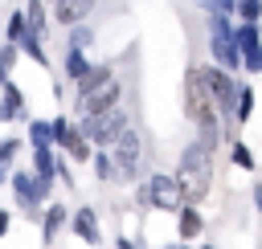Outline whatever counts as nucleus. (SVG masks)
Masks as SVG:
<instances>
[{
	"label": "nucleus",
	"instance_id": "f8f14e48",
	"mask_svg": "<svg viewBox=\"0 0 262 249\" xmlns=\"http://www.w3.org/2000/svg\"><path fill=\"white\" fill-rule=\"evenodd\" d=\"M111 82H115V65H111V61H94V65H90V73H86L74 90H78V98H90V94H98V90H102V86H111Z\"/></svg>",
	"mask_w": 262,
	"mask_h": 249
},
{
	"label": "nucleus",
	"instance_id": "5701e85b",
	"mask_svg": "<svg viewBox=\"0 0 262 249\" xmlns=\"http://www.w3.org/2000/svg\"><path fill=\"white\" fill-rule=\"evenodd\" d=\"M90 171H94V180H119V176H115V159H111L106 147H94V155H90Z\"/></svg>",
	"mask_w": 262,
	"mask_h": 249
},
{
	"label": "nucleus",
	"instance_id": "20e7f679",
	"mask_svg": "<svg viewBox=\"0 0 262 249\" xmlns=\"http://www.w3.org/2000/svg\"><path fill=\"white\" fill-rule=\"evenodd\" d=\"M8 188H12L16 204H20L29 216H37V212H41V204L49 200V192H53V184L37 180L33 171H12V176H8Z\"/></svg>",
	"mask_w": 262,
	"mask_h": 249
},
{
	"label": "nucleus",
	"instance_id": "1a4fd4ad",
	"mask_svg": "<svg viewBox=\"0 0 262 249\" xmlns=\"http://www.w3.org/2000/svg\"><path fill=\"white\" fill-rule=\"evenodd\" d=\"M115 106H123V86L119 82L102 86L90 98H78V118H90V114H102V110H115Z\"/></svg>",
	"mask_w": 262,
	"mask_h": 249
},
{
	"label": "nucleus",
	"instance_id": "4be33fe9",
	"mask_svg": "<svg viewBox=\"0 0 262 249\" xmlns=\"http://www.w3.org/2000/svg\"><path fill=\"white\" fill-rule=\"evenodd\" d=\"M229 163L237 167V171H254L258 167V159H254V151L242 143V139H229Z\"/></svg>",
	"mask_w": 262,
	"mask_h": 249
},
{
	"label": "nucleus",
	"instance_id": "4468645a",
	"mask_svg": "<svg viewBox=\"0 0 262 249\" xmlns=\"http://www.w3.org/2000/svg\"><path fill=\"white\" fill-rule=\"evenodd\" d=\"M201 229H205V216H201V208H196V204H180V208H176V233H180V241H192V237H201Z\"/></svg>",
	"mask_w": 262,
	"mask_h": 249
},
{
	"label": "nucleus",
	"instance_id": "393cba45",
	"mask_svg": "<svg viewBox=\"0 0 262 249\" xmlns=\"http://www.w3.org/2000/svg\"><path fill=\"white\" fill-rule=\"evenodd\" d=\"M29 33V20H25V8H16V12H8V20H4V41L8 45H16L20 37Z\"/></svg>",
	"mask_w": 262,
	"mask_h": 249
},
{
	"label": "nucleus",
	"instance_id": "0eeeda50",
	"mask_svg": "<svg viewBox=\"0 0 262 249\" xmlns=\"http://www.w3.org/2000/svg\"><path fill=\"white\" fill-rule=\"evenodd\" d=\"M147 200H151V208L176 212V208H180V188H176V176H168V171H151V176H147Z\"/></svg>",
	"mask_w": 262,
	"mask_h": 249
},
{
	"label": "nucleus",
	"instance_id": "9b49d317",
	"mask_svg": "<svg viewBox=\"0 0 262 249\" xmlns=\"http://www.w3.org/2000/svg\"><path fill=\"white\" fill-rule=\"evenodd\" d=\"M94 4H98V0H53V4H49V16H53L61 29H70V24H82V20L94 12Z\"/></svg>",
	"mask_w": 262,
	"mask_h": 249
},
{
	"label": "nucleus",
	"instance_id": "9d476101",
	"mask_svg": "<svg viewBox=\"0 0 262 249\" xmlns=\"http://www.w3.org/2000/svg\"><path fill=\"white\" fill-rule=\"evenodd\" d=\"M70 233L82 241V245H90V249H98L102 245V229H98V212L94 208H78L74 216H70Z\"/></svg>",
	"mask_w": 262,
	"mask_h": 249
},
{
	"label": "nucleus",
	"instance_id": "cd10ccee",
	"mask_svg": "<svg viewBox=\"0 0 262 249\" xmlns=\"http://www.w3.org/2000/svg\"><path fill=\"white\" fill-rule=\"evenodd\" d=\"M16 57H20V49H16V45H8V41H0V86L12 78V65H16Z\"/></svg>",
	"mask_w": 262,
	"mask_h": 249
},
{
	"label": "nucleus",
	"instance_id": "b1692460",
	"mask_svg": "<svg viewBox=\"0 0 262 249\" xmlns=\"http://www.w3.org/2000/svg\"><path fill=\"white\" fill-rule=\"evenodd\" d=\"M94 37H98V33H94V29L86 24V20H82V24H70V29H66V45H70V49H90V45H94Z\"/></svg>",
	"mask_w": 262,
	"mask_h": 249
},
{
	"label": "nucleus",
	"instance_id": "72a5a7b5",
	"mask_svg": "<svg viewBox=\"0 0 262 249\" xmlns=\"http://www.w3.org/2000/svg\"><path fill=\"white\" fill-rule=\"evenodd\" d=\"M8 229H12V212L0 208V237H8Z\"/></svg>",
	"mask_w": 262,
	"mask_h": 249
},
{
	"label": "nucleus",
	"instance_id": "f03ea898",
	"mask_svg": "<svg viewBox=\"0 0 262 249\" xmlns=\"http://www.w3.org/2000/svg\"><path fill=\"white\" fill-rule=\"evenodd\" d=\"M192 73H196L201 90L209 94V102L217 106L221 122H229L233 118V106H237V78L225 73V69H217V65H192Z\"/></svg>",
	"mask_w": 262,
	"mask_h": 249
},
{
	"label": "nucleus",
	"instance_id": "39448f33",
	"mask_svg": "<svg viewBox=\"0 0 262 249\" xmlns=\"http://www.w3.org/2000/svg\"><path fill=\"white\" fill-rule=\"evenodd\" d=\"M106 151H111V159H115V176H119V180H135V176H139L143 143H139V131H135V127H127V131L115 139V147H106Z\"/></svg>",
	"mask_w": 262,
	"mask_h": 249
},
{
	"label": "nucleus",
	"instance_id": "412c9836",
	"mask_svg": "<svg viewBox=\"0 0 262 249\" xmlns=\"http://www.w3.org/2000/svg\"><path fill=\"white\" fill-rule=\"evenodd\" d=\"M254 86H246V82H237V106H233V122H250V114H254Z\"/></svg>",
	"mask_w": 262,
	"mask_h": 249
},
{
	"label": "nucleus",
	"instance_id": "c9c22d12",
	"mask_svg": "<svg viewBox=\"0 0 262 249\" xmlns=\"http://www.w3.org/2000/svg\"><path fill=\"white\" fill-rule=\"evenodd\" d=\"M8 176H12V171H8V167H0V188L8 184Z\"/></svg>",
	"mask_w": 262,
	"mask_h": 249
},
{
	"label": "nucleus",
	"instance_id": "c756f323",
	"mask_svg": "<svg viewBox=\"0 0 262 249\" xmlns=\"http://www.w3.org/2000/svg\"><path fill=\"white\" fill-rule=\"evenodd\" d=\"M196 4L205 16H233V8H237V0H196Z\"/></svg>",
	"mask_w": 262,
	"mask_h": 249
},
{
	"label": "nucleus",
	"instance_id": "f3484780",
	"mask_svg": "<svg viewBox=\"0 0 262 249\" xmlns=\"http://www.w3.org/2000/svg\"><path fill=\"white\" fill-rule=\"evenodd\" d=\"M37 180H45V184H53L57 180V155H53V147H33V167H29Z\"/></svg>",
	"mask_w": 262,
	"mask_h": 249
},
{
	"label": "nucleus",
	"instance_id": "a878e982",
	"mask_svg": "<svg viewBox=\"0 0 262 249\" xmlns=\"http://www.w3.org/2000/svg\"><path fill=\"white\" fill-rule=\"evenodd\" d=\"M29 143H33V147H53V127H49V118H29Z\"/></svg>",
	"mask_w": 262,
	"mask_h": 249
},
{
	"label": "nucleus",
	"instance_id": "f257e3e1",
	"mask_svg": "<svg viewBox=\"0 0 262 249\" xmlns=\"http://www.w3.org/2000/svg\"><path fill=\"white\" fill-rule=\"evenodd\" d=\"M213 147L209 143H201V139H192V143H184V151H180V163H176V188H180V204H205V196L213 192Z\"/></svg>",
	"mask_w": 262,
	"mask_h": 249
},
{
	"label": "nucleus",
	"instance_id": "7c9ffc66",
	"mask_svg": "<svg viewBox=\"0 0 262 249\" xmlns=\"http://www.w3.org/2000/svg\"><path fill=\"white\" fill-rule=\"evenodd\" d=\"M49 127H53V147H61L78 122H74V118H66V114H57V118H49Z\"/></svg>",
	"mask_w": 262,
	"mask_h": 249
},
{
	"label": "nucleus",
	"instance_id": "aec40b11",
	"mask_svg": "<svg viewBox=\"0 0 262 249\" xmlns=\"http://www.w3.org/2000/svg\"><path fill=\"white\" fill-rule=\"evenodd\" d=\"M16 49H20L25 57H33L37 65H49V53H45V37H37V33H25V37L16 41Z\"/></svg>",
	"mask_w": 262,
	"mask_h": 249
},
{
	"label": "nucleus",
	"instance_id": "ddd939ff",
	"mask_svg": "<svg viewBox=\"0 0 262 249\" xmlns=\"http://www.w3.org/2000/svg\"><path fill=\"white\" fill-rule=\"evenodd\" d=\"M16 118H25V94H20V86L8 78V82L0 86V122H16Z\"/></svg>",
	"mask_w": 262,
	"mask_h": 249
},
{
	"label": "nucleus",
	"instance_id": "4c0bfd02",
	"mask_svg": "<svg viewBox=\"0 0 262 249\" xmlns=\"http://www.w3.org/2000/svg\"><path fill=\"white\" fill-rule=\"evenodd\" d=\"M201 249H217V245H201Z\"/></svg>",
	"mask_w": 262,
	"mask_h": 249
},
{
	"label": "nucleus",
	"instance_id": "6ab92c4d",
	"mask_svg": "<svg viewBox=\"0 0 262 249\" xmlns=\"http://www.w3.org/2000/svg\"><path fill=\"white\" fill-rule=\"evenodd\" d=\"M61 151H66V155H70V159H74V163H90V155H94V147H90V143H86V135H82V131H78V127H74V131H70V139H66V143H61Z\"/></svg>",
	"mask_w": 262,
	"mask_h": 249
},
{
	"label": "nucleus",
	"instance_id": "423d86ee",
	"mask_svg": "<svg viewBox=\"0 0 262 249\" xmlns=\"http://www.w3.org/2000/svg\"><path fill=\"white\" fill-rule=\"evenodd\" d=\"M237 49H242V69L246 73H262V24H233Z\"/></svg>",
	"mask_w": 262,
	"mask_h": 249
},
{
	"label": "nucleus",
	"instance_id": "e433bc0d",
	"mask_svg": "<svg viewBox=\"0 0 262 249\" xmlns=\"http://www.w3.org/2000/svg\"><path fill=\"white\" fill-rule=\"evenodd\" d=\"M168 249H188V241H180V245H168Z\"/></svg>",
	"mask_w": 262,
	"mask_h": 249
},
{
	"label": "nucleus",
	"instance_id": "473e14b6",
	"mask_svg": "<svg viewBox=\"0 0 262 249\" xmlns=\"http://www.w3.org/2000/svg\"><path fill=\"white\" fill-rule=\"evenodd\" d=\"M57 180L66 184V192H74V171H70V163H66V155L57 159Z\"/></svg>",
	"mask_w": 262,
	"mask_h": 249
},
{
	"label": "nucleus",
	"instance_id": "dca6fc26",
	"mask_svg": "<svg viewBox=\"0 0 262 249\" xmlns=\"http://www.w3.org/2000/svg\"><path fill=\"white\" fill-rule=\"evenodd\" d=\"M66 225H70L66 204H61V200H49V204H45V216H41V237H45V241H53Z\"/></svg>",
	"mask_w": 262,
	"mask_h": 249
},
{
	"label": "nucleus",
	"instance_id": "2eb2a0df",
	"mask_svg": "<svg viewBox=\"0 0 262 249\" xmlns=\"http://www.w3.org/2000/svg\"><path fill=\"white\" fill-rule=\"evenodd\" d=\"M90 65H94V61L86 57V49H70V45H66V57H61V73H66V82L78 86V82L90 73Z\"/></svg>",
	"mask_w": 262,
	"mask_h": 249
},
{
	"label": "nucleus",
	"instance_id": "2f4dec72",
	"mask_svg": "<svg viewBox=\"0 0 262 249\" xmlns=\"http://www.w3.org/2000/svg\"><path fill=\"white\" fill-rule=\"evenodd\" d=\"M205 24H209V37H221V33H233V16H205Z\"/></svg>",
	"mask_w": 262,
	"mask_h": 249
},
{
	"label": "nucleus",
	"instance_id": "a211bd4d",
	"mask_svg": "<svg viewBox=\"0 0 262 249\" xmlns=\"http://www.w3.org/2000/svg\"><path fill=\"white\" fill-rule=\"evenodd\" d=\"M25 20H29V33L45 37L49 33V8H45V0H25Z\"/></svg>",
	"mask_w": 262,
	"mask_h": 249
},
{
	"label": "nucleus",
	"instance_id": "7ed1b4c3",
	"mask_svg": "<svg viewBox=\"0 0 262 249\" xmlns=\"http://www.w3.org/2000/svg\"><path fill=\"white\" fill-rule=\"evenodd\" d=\"M131 127V114L123 106L115 110H102V114H90V118H78V131L86 135L90 147H115V139Z\"/></svg>",
	"mask_w": 262,
	"mask_h": 249
},
{
	"label": "nucleus",
	"instance_id": "bb28decb",
	"mask_svg": "<svg viewBox=\"0 0 262 249\" xmlns=\"http://www.w3.org/2000/svg\"><path fill=\"white\" fill-rule=\"evenodd\" d=\"M233 20H242V24H262V0H237Z\"/></svg>",
	"mask_w": 262,
	"mask_h": 249
},
{
	"label": "nucleus",
	"instance_id": "f704fd0d",
	"mask_svg": "<svg viewBox=\"0 0 262 249\" xmlns=\"http://www.w3.org/2000/svg\"><path fill=\"white\" fill-rule=\"evenodd\" d=\"M254 208H258V212H262V184H258V188H254Z\"/></svg>",
	"mask_w": 262,
	"mask_h": 249
},
{
	"label": "nucleus",
	"instance_id": "c85d7f7f",
	"mask_svg": "<svg viewBox=\"0 0 262 249\" xmlns=\"http://www.w3.org/2000/svg\"><path fill=\"white\" fill-rule=\"evenodd\" d=\"M20 147H25L20 139L4 135V139H0V167H12V163H16V155H20Z\"/></svg>",
	"mask_w": 262,
	"mask_h": 249
},
{
	"label": "nucleus",
	"instance_id": "6e6552de",
	"mask_svg": "<svg viewBox=\"0 0 262 249\" xmlns=\"http://www.w3.org/2000/svg\"><path fill=\"white\" fill-rule=\"evenodd\" d=\"M209 57H213V65H217V69L237 73V69H242V49H237V37H233V33L209 37Z\"/></svg>",
	"mask_w": 262,
	"mask_h": 249
}]
</instances>
